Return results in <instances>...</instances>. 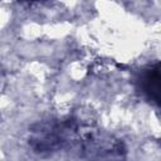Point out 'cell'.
I'll use <instances>...</instances> for the list:
<instances>
[{
	"label": "cell",
	"mask_w": 161,
	"mask_h": 161,
	"mask_svg": "<svg viewBox=\"0 0 161 161\" xmlns=\"http://www.w3.org/2000/svg\"><path fill=\"white\" fill-rule=\"evenodd\" d=\"M141 86L143 92L148 96L150 99L155 101L158 103L160 99V69L158 64H156L153 68L147 70L142 79H141Z\"/></svg>",
	"instance_id": "cell-1"
}]
</instances>
